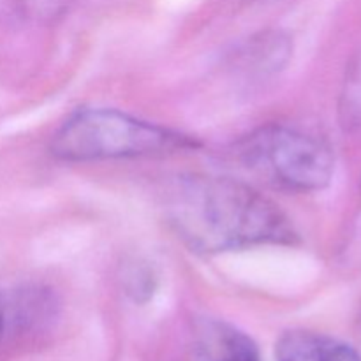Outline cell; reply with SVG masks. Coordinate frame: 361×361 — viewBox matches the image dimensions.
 Instances as JSON below:
<instances>
[{"instance_id": "1", "label": "cell", "mask_w": 361, "mask_h": 361, "mask_svg": "<svg viewBox=\"0 0 361 361\" xmlns=\"http://www.w3.org/2000/svg\"><path fill=\"white\" fill-rule=\"evenodd\" d=\"M166 217L185 245L204 254L296 240L281 207L249 183L222 176H180L166 194Z\"/></svg>"}, {"instance_id": "5", "label": "cell", "mask_w": 361, "mask_h": 361, "mask_svg": "<svg viewBox=\"0 0 361 361\" xmlns=\"http://www.w3.org/2000/svg\"><path fill=\"white\" fill-rule=\"evenodd\" d=\"M204 361H261L256 344L224 323H210L201 334Z\"/></svg>"}, {"instance_id": "2", "label": "cell", "mask_w": 361, "mask_h": 361, "mask_svg": "<svg viewBox=\"0 0 361 361\" xmlns=\"http://www.w3.org/2000/svg\"><path fill=\"white\" fill-rule=\"evenodd\" d=\"M190 136L109 108L73 113L53 134L49 150L66 162L162 157L194 150Z\"/></svg>"}, {"instance_id": "4", "label": "cell", "mask_w": 361, "mask_h": 361, "mask_svg": "<svg viewBox=\"0 0 361 361\" xmlns=\"http://www.w3.org/2000/svg\"><path fill=\"white\" fill-rule=\"evenodd\" d=\"M275 355L277 361H361L358 353L345 342L307 330L282 335Z\"/></svg>"}, {"instance_id": "7", "label": "cell", "mask_w": 361, "mask_h": 361, "mask_svg": "<svg viewBox=\"0 0 361 361\" xmlns=\"http://www.w3.org/2000/svg\"><path fill=\"white\" fill-rule=\"evenodd\" d=\"M259 2H270V0H259Z\"/></svg>"}, {"instance_id": "3", "label": "cell", "mask_w": 361, "mask_h": 361, "mask_svg": "<svg viewBox=\"0 0 361 361\" xmlns=\"http://www.w3.org/2000/svg\"><path fill=\"white\" fill-rule=\"evenodd\" d=\"M238 157L250 173L296 192L324 189L335 171L326 141L288 126H268L250 134L240 145Z\"/></svg>"}, {"instance_id": "6", "label": "cell", "mask_w": 361, "mask_h": 361, "mask_svg": "<svg viewBox=\"0 0 361 361\" xmlns=\"http://www.w3.org/2000/svg\"><path fill=\"white\" fill-rule=\"evenodd\" d=\"M4 331V307H2V300H0V337H2Z\"/></svg>"}]
</instances>
